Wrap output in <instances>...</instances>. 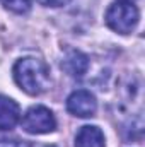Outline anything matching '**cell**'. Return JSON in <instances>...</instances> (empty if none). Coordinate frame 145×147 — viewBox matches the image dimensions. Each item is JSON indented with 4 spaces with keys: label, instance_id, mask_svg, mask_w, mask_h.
<instances>
[{
    "label": "cell",
    "instance_id": "obj_2",
    "mask_svg": "<svg viewBox=\"0 0 145 147\" xmlns=\"http://www.w3.org/2000/svg\"><path fill=\"white\" fill-rule=\"evenodd\" d=\"M138 9L130 0H118L111 3L106 12V24L119 34H128L138 24Z\"/></svg>",
    "mask_w": 145,
    "mask_h": 147
},
{
    "label": "cell",
    "instance_id": "obj_11",
    "mask_svg": "<svg viewBox=\"0 0 145 147\" xmlns=\"http://www.w3.org/2000/svg\"><path fill=\"white\" fill-rule=\"evenodd\" d=\"M21 147H55V146H44V144H22Z\"/></svg>",
    "mask_w": 145,
    "mask_h": 147
},
{
    "label": "cell",
    "instance_id": "obj_4",
    "mask_svg": "<svg viewBox=\"0 0 145 147\" xmlns=\"http://www.w3.org/2000/svg\"><path fill=\"white\" fill-rule=\"evenodd\" d=\"M67 110L72 113L73 116H79V118H89V116H94V113L97 110V101L96 98L85 91V89H79L72 92L67 99Z\"/></svg>",
    "mask_w": 145,
    "mask_h": 147
},
{
    "label": "cell",
    "instance_id": "obj_6",
    "mask_svg": "<svg viewBox=\"0 0 145 147\" xmlns=\"http://www.w3.org/2000/svg\"><path fill=\"white\" fill-rule=\"evenodd\" d=\"M62 69L72 77H82L89 69V58L79 50H70L62 60Z\"/></svg>",
    "mask_w": 145,
    "mask_h": 147
},
{
    "label": "cell",
    "instance_id": "obj_7",
    "mask_svg": "<svg viewBox=\"0 0 145 147\" xmlns=\"http://www.w3.org/2000/svg\"><path fill=\"white\" fill-rule=\"evenodd\" d=\"M75 147H104V134L99 127L85 125L75 135Z\"/></svg>",
    "mask_w": 145,
    "mask_h": 147
},
{
    "label": "cell",
    "instance_id": "obj_8",
    "mask_svg": "<svg viewBox=\"0 0 145 147\" xmlns=\"http://www.w3.org/2000/svg\"><path fill=\"white\" fill-rule=\"evenodd\" d=\"M2 3L14 14H26L31 9V0H2Z\"/></svg>",
    "mask_w": 145,
    "mask_h": 147
},
{
    "label": "cell",
    "instance_id": "obj_1",
    "mask_svg": "<svg viewBox=\"0 0 145 147\" xmlns=\"http://www.w3.org/2000/svg\"><path fill=\"white\" fill-rule=\"evenodd\" d=\"M14 79L24 92L38 96L50 87V69L41 58L26 57L14 65Z\"/></svg>",
    "mask_w": 145,
    "mask_h": 147
},
{
    "label": "cell",
    "instance_id": "obj_3",
    "mask_svg": "<svg viewBox=\"0 0 145 147\" xmlns=\"http://www.w3.org/2000/svg\"><path fill=\"white\" fill-rule=\"evenodd\" d=\"M22 128L28 134H50L56 128V120L53 116V113L44 108V106H33L26 111L22 121H21Z\"/></svg>",
    "mask_w": 145,
    "mask_h": 147
},
{
    "label": "cell",
    "instance_id": "obj_10",
    "mask_svg": "<svg viewBox=\"0 0 145 147\" xmlns=\"http://www.w3.org/2000/svg\"><path fill=\"white\" fill-rule=\"evenodd\" d=\"M17 140L15 139H7V137H0V147H17Z\"/></svg>",
    "mask_w": 145,
    "mask_h": 147
},
{
    "label": "cell",
    "instance_id": "obj_9",
    "mask_svg": "<svg viewBox=\"0 0 145 147\" xmlns=\"http://www.w3.org/2000/svg\"><path fill=\"white\" fill-rule=\"evenodd\" d=\"M43 5H50V7H62V5H67L70 0H39Z\"/></svg>",
    "mask_w": 145,
    "mask_h": 147
},
{
    "label": "cell",
    "instance_id": "obj_5",
    "mask_svg": "<svg viewBox=\"0 0 145 147\" xmlns=\"http://www.w3.org/2000/svg\"><path fill=\"white\" fill-rule=\"evenodd\" d=\"M21 118V108L19 105L7 98L0 96V130H12Z\"/></svg>",
    "mask_w": 145,
    "mask_h": 147
}]
</instances>
